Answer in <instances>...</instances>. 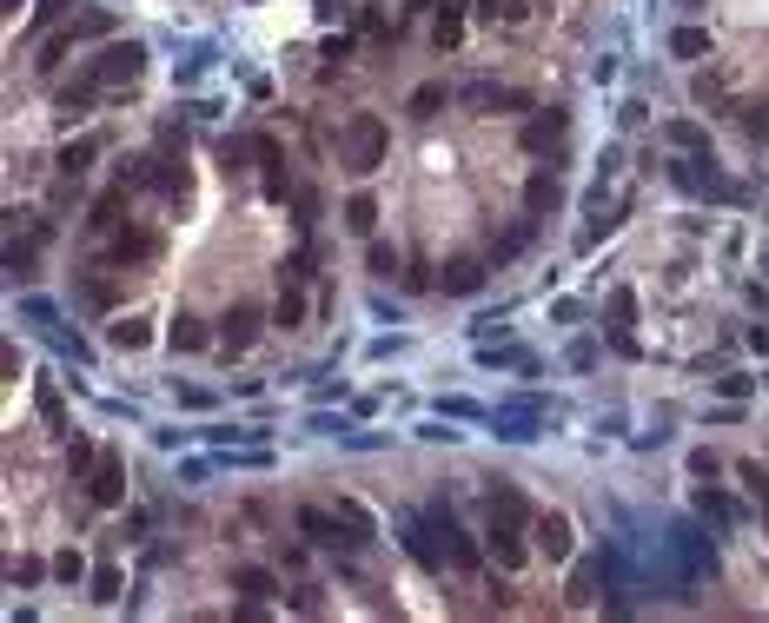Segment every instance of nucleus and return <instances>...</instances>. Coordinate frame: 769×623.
<instances>
[{"label": "nucleus", "instance_id": "obj_1", "mask_svg": "<svg viewBox=\"0 0 769 623\" xmlns=\"http://www.w3.org/2000/svg\"><path fill=\"white\" fill-rule=\"evenodd\" d=\"M299 530H305V538L319 544V551H346V544H365V530L346 517V511H319V504H299Z\"/></svg>", "mask_w": 769, "mask_h": 623}, {"label": "nucleus", "instance_id": "obj_2", "mask_svg": "<svg viewBox=\"0 0 769 623\" xmlns=\"http://www.w3.org/2000/svg\"><path fill=\"white\" fill-rule=\"evenodd\" d=\"M140 67H146V47H140V40H113V47L87 67V80L113 94V86H133V80H140Z\"/></svg>", "mask_w": 769, "mask_h": 623}, {"label": "nucleus", "instance_id": "obj_3", "mask_svg": "<svg viewBox=\"0 0 769 623\" xmlns=\"http://www.w3.org/2000/svg\"><path fill=\"white\" fill-rule=\"evenodd\" d=\"M346 166L352 172H379L385 166V127L365 113V120H352V133H346Z\"/></svg>", "mask_w": 769, "mask_h": 623}, {"label": "nucleus", "instance_id": "obj_4", "mask_svg": "<svg viewBox=\"0 0 769 623\" xmlns=\"http://www.w3.org/2000/svg\"><path fill=\"white\" fill-rule=\"evenodd\" d=\"M531 538H538V558H551V564H564V558L577 551L570 517H564V511H538V517H531Z\"/></svg>", "mask_w": 769, "mask_h": 623}, {"label": "nucleus", "instance_id": "obj_5", "mask_svg": "<svg viewBox=\"0 0 769 623\" xmlns=\"http://www.w3.org/2000/svg\"><path fill=\"white\" fill-rule=\"evenodd\" d=\"M432 530H438V538H445V558H452V564H458V571L471 577V571H478V544L465 538V524H458L452 511H432Z\"/></svg>", "mask_w": 769, "mask_h": 623}, {"label": "nucleus", "instance_id": "obj_6", "mask_svg": "<svg viewBox=\"0 0 769 623\" xmlns=\"http://www.w3.org/2000/svg\"><path fill=\"white\" fill-rule=\"evenodd\" d=\"M518 530H525V524H504V517H491V530H484V538H491V558H497L504 571H525V558H531Z\"/></svg>", "mask_w": 769, "mask_h": 623}, {"label": "nucleus", "instance_id": "obj_7", "mask_svg": "<svg viewBox=\"0 0 769 623\" xmlns=\"http://www.w3.org/2000/svg\"><path fill=\"white\" fill-rule=\"evenodd\" d=\"M219 338H226V351H245L252 338H260V305H232L219 319Z\"/></svg>", "mask_w": 769, "mask_h": 623}, {"label": "nucleus", "instance_id": "obj_8", "mask_svg": "<svg viewBox=\"0 0 769 623\" xmlns=\"http://www.w3.org/2000/svg\"><path fill=\"white\" fill-rule=\"evenodd\" d=\"M107 259H113V265H140V259H153V232H146V226H120V232H113V245H107Z\"/></svg>", "mask_w": 769, "mask_h": 623}, {"label": "nucleus", "instance_id": "obj_9", "mask_svg": "<svg viewBox=\"0 0 769 623\" xmlns=\"http://www.w3.org/2000/svg\"><path fill=\"white\" fill-rule=\"evenodd\" d=\"M120 498H127V465L107 452V458L94 465V504H120Z\"/></svg>", "mask_w": 769, "mask_h": 623}, {"label": "nucleus", "instance_id": "obj_10", "mask_svg": "<svg viewBox=\"0 0 769 623\" xmlns=\"http://www.w3.org/2000/svg\"><path fill=\"white\" fill-rule=\"evenodd\" d=\"M166 345H173V351H206V345H213V332H206V319L180 312V319H173V332H166Z\"/></svg>", "mask_w": 769, "mask_h": 623}, {"label": "nucleus", "instance_id": "obj_11", "mask_svg": "<svg viewBox=\"0 0 769 623\" xmlns=\"http://www.w3.org/2000/svg\"><path fill=\"white\" fill-rule=\"evenodd\" d=\"M232 590H245L252 603H266V597H279L273 571H260V564H239V571H232Z\"/></svg>", "mask_w": 769, "mask_h": 623}, {"label": "nucleus", "instance_id": "obj_12", "mask_svg": "<svg viewBox=\"0 0 769 623\" xmlns=\"http://www.w3.org/2000/svg\"><path fill=\"white\" fill-rule=\"evenodd\" d=\"M120 351H140V345H153V319H140V312H127V319H113V332H107Z\"/></svg>", "mask_w": 769, "mask_h": 623}, {"label": "nucleus", "instance_id": "obj_13", "mask_svg": "<svg viewBox=\"0 0 769 623\" xmlns=\"http://www.w3.org/2000/svg\"><path fill=\"white\" fill-rule=\"evenodd\" d=\"M252 153H260V166H266V200H286V166H279V146L273 140H260V146H252Z\"/></svg>", "mask_w": 769, "mask_h": 623}, {"label": "nucleus", "instance_id": "obj_14", "mask_svg": "<svg viewBox=\"0 0 769 623\" xmlns=\"http://www.w3.org/2000/svg\"><path fill=\"white\" fill-rule=\"evenodd\" d=\"M484 286V265H471V259H458V265H445V292H458V299H471Z\"/></svg>", "mask_w": 769, "mask_h": 623}, {"label": "nucleus", "instance_id": "obj_15", "mask_svg": "<svg viewBox=\"0 0 769 623\" xmlns=\"http://www.w3.org/2000/svg\"><path fill=\"white\" fill-rule=\"evenodd\" d=\"M670 53H676V60H704V53H710V34H704V27H676V34H670Z\"/></svg>", "mask_w": 769, "mask_h": 623}, {"label": "nucleus", "instance_id": "obj_16", "mask_svg": "<svg viewBox=\"0 0 769 623\" xmlns=\"http://www.w3.org/2000/svg\"><path fill=\"white\" fill-rule=\"evenodd\" d=\"M94 153H100L94 140H73V146H60V172H67V180H80V172L94 166Z\"/></svg>", "mask_w": 769, "mask_h": 623}, {"label": "nucleus", "instance_id": "obj_17", "mask_svg": "<svg viewBox=\"0 0 769 623\" xmlns=\"http://www.w3.org/2000/svg\"><path fill=\"white\" fill-rule=\"evenodd\" d=\"M346 226H352V232H372V226H379V200H372V193H352V200H346Z\"/></svg>", "mask_w": 769, "mask_h": 623}, {"label": "nucleus", "instance_id": "obj_18", "mask_svg": "<svg viewBox=\"0 0 769 623\" xmlns=\"http://www.w3.org/2000/svg\"><path fill=\"white\" fill-rule=\"evenodd\" d=\"M438 107H445V86H438V80H424L418 94H411V107H405V113H411V120H432Z\"/></svg>", "mask_w": 769, "mask_h": 623}, {"label": "nucleus", "instance_id": "obj_19", "mask_svg": "<svg viewBox=\"0 0 769 623\" xmlns=\"http://www.w3.org/2000/svg\"><path fill=\"white\" fill-rule=\"evenodd\" d=\"M465 107H518V94H504V86L478 80V86H465Z\"/></svg>", "mask_w": 769, "mask_h": 623}, {"label": "nucleus", "instance_id": "obj_20", "mask_svg": "<svg viewBox=\"0 0 769 623\" xmlns=\"http://www.w3.org/2000/svg\"><path fill=\"white\" fill-rule=\"evenodd\" d=\"M557 200H564V193H557V180H551V172H538V180L525 187V206H531V213H551Z\"/></svg>", "mask_w": 769, "mask_h": 623}, {"label": "nucleus", "instance_id": "obj_21", "mask_svg": "<svg viewBox=\"0 0 769 623\" xmlns=\"http://www.w3.org/2000/svg\"><path fill=\"white\" fill-rule=\"evenodd\" d=\"M73 40H80V34H73V27H60V34H53V40L40 47V60H34V67H40V73H53V67H60V60L73 53Z\"/></svg>", "mask_w": 769, "mask_h": 623}, {"label": "nucleus", "instance_id": "obj_22", "mask_svg": "<svg viewBox=\"0 0 769 623\" xmlns=\"http://www.w3.org/2000/svg\"><path fill=\"white\" fill-rule=\"evenodd\" d=\"M273 319H279L286 332H292V325L305 319V292H299V286H286V292H279V305H273Z\"/></svg>", "mask_w": 769, "mask_h": 623}, {"label": "nucleus", "instance_id": "obj_23", "mask_svg": "<svg viewBox=\"0 0 769 623\" xmlns=\"http://www.w3.org/2000/svg\"><path fill=\"white\" fill-rule=\"evenodd\" d=\"M743 133H749L756 146H769V100H749V107H743Z\"/></svg>", "mask_w": 769, "mask_h": 623}, {"label": "nucleus", "instance_id": "obj_24", "mask_svg": "<svg viewBox=\"0 0 769 623\" xmlns=\"http://www.w3.org/2000/svg\"><path fill=\"white\" fill-rule=\"evenodd\" d=\"M736 478L749 484V498H756V504H769V471H762L756 458H743V465H736Z\"/></svg>", "mask_w": 769, "mask_h": 623}, {"label": "nucleus", "instance_id": "obj_25", "mask_svg": "<svg viewBox=\"0 0 769 623\" xmlns=\"http://www.w3.org/2000/svg\"><path fill=\"white\" fill-rule=\"evenodd\" d=\"M73 34H80V40H100V34H113V14H80Z\"/></svg>", "mask_w": 769, "mask_h": 623}, {"label": "nucleus", "instance_id": "obj_26", "mask_svg": "<svg viewBox=\"0 0 769 623\" xmlns=\"http://www.w3.org/2000/svg\"><path fill=\"white\" fill-rule=\"evenodd\" d=\"M670 146H690V153H697V146H704V127H697V120H670Z\"/></svg>", "mask_w": 769, "mask_h": 623}, {"label": "nucleus", "instance_id": "obj_27", "mask_svg": "<svg viewBox=\"0 0 769 623\" xmlns=\"http://www.w3.org/2000/svg\"><path fill=\"white\" fill-rule=\"evenodd\" d=\"M372 273H379V279H392V273H398V245L372 239Z\"/></svg>", "mask_w": 769, "mask_h": 623}, {"label": "nucleus", "instance_id": "obj_28", "mask_svg": "<svg viewBox=\"0 0 769 623\" xmlns=\"http://www.w3.org/2000/svg\"><path fill=\"white\" fill-rule=\"evenodd\" d=\"M40 418H47L53 431H67V411H60V392H53V385H40Z\"/></svg>", "mask_w": 769, "mask_h": 623}, {"label": "nucleus", "instance_id": "obj_29", "mask_svg": "<svg viewBox=\"0 0 769 623\" xmlns=\"http://www.w3.org/2000/svg\"><path fill=\"white\" fill-rule=\"evenodd\" d=\"M8 577H14V584H40V577H47V564H40V558H14V564H8Z\"/></svg>", "mask_w": 769, "mask_h": 623}, {"label": "nucleus", "instance_id": "obj_30", "mask_svg": "<svg viewBox=\"0 0 769 623\" xmlns=\"http://www.w3.org/2000/svg\"><path fill=\"white\" fill-rule=\"evenodd\" d=\"M94 597H100V603H113V597H120V571H113V564H100V571H94Z\"/></svg>", "mask_w": 769, "mask_h": 623}, {"label": "nucleus", "instance_id": "obj_31", "mask_svg": "<svg viewBox=\"0 0 769 623\" xmlns=\"http://www.w3.org/2000/svg\"><path fill=\"white\" fill-rule=\"evenodd\" d=\"M432 34H438V47H458V40H465V21H458V14H438Z\"/></svg>", "mask_w": 769, "mask_h": 623}, {"label": "nucleus", "instance_id": "obj_32", "mask_svg": "<svg viewBox=\"0 0 769 623\" xmlns=\"http://www.w3.org/2000/svg\"><path fill=\"white\" fill-rule=\"evenodd\" d=\"M80 571H87V564H80V551H60V558H53V577H60V584H73Z\"/></svg>", "mask_w": 769, "mask_h": 623}, {"label": "nucleus", "instance_id": "obj_33", "mask_svg": "<svg viewBox=\"0 0 769 623\" xmlns=\"http://www.w3.org/2000/svg\"><path fill=\"white\" fill-rule=\"evenodd\" d=\"M557 133H564V120L551 113V120H531V133H525V140H531V146H544V140H557Z\"/></svg>", "mask_w": 769, "mask_h": 623}, {"label": "nucleus", "instance_id": "obj_34", "mask_svg": "<svg viewBox=\"0 0 769 623\" xmlns=\"http://www.w3.org/2000/svg\"><path fill=\"white\" fill-rule=\"evenodd\" d=\"M611 319H624V325H630V319H637V299H630V292H611Z\"/></svg>", "mask_w": 769, "mask_h": 623}, {"label": "nucleus", "instance_id": "obj_35", "mask_svg": "<svg viewBox=\"0 0 769 623\" xmlns=\"http://www.w3.org/2000/svg\"><path fill=\"white\" fill-rule=\"evenodd\" d=\"M497 14H504V21H525L531 8H525V0H497Z\"/></svg>", "mask_w": 769, "mask_h": 623}, {"label": "nucleus", "instance_id": "obj_36", "mask_svg": "<svg viewBox=\"0 0 769 623\" xmlns=\"http://www.w3.org/2000/svg\"><path fill=\"white\" fill-rule=\"evenodd\" d=\"M60 8H67V0H40V21H53V14H60Z\"/></svg>", "mask_w": 769, "mask_h": 623}, {"label": "nucleus", "instance_id": "obj_37", "mask_svg": "<svg viewBox=\"0 0 769 623\" xmlns=\"http://www.w3.org/2000/svg\"><path fill=\"white\" fill-rule=\"evenodd\" d=\"M8 8H14V14H21V0H8Z\"/></svg>", "mask_w": 769, "mask_h": 623}, {"label": "nucleus", "instance_id": "obj_38", "mask_svg": "<svg viewBox=\"0 0 769 623\" xmlns=\"http://www.w3.org/2000/svg\"><path fill=\"white\" fill-rule=\"evenodd\" d=\"M762 524H769V504H762Z\"/></svg>", "mask_w": 769, "mask_h": 623}]
</instances>
